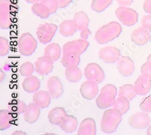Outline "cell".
I'll return each instance as SVG.
<instances>
[{
	"mask_svg": "<svg viewBox=\"0 0 151 135\" xmlns=\"http://www.w3.org/2000/svg\"><path fill=\"white\" fill-rule=\"evenodd\" d=\"M122 32V27L117 21L109 22L100 28L95 34V40L99 44H105L117 38Z\"/></svg>",
	"mask_w": 151,
	"mask_h": 135,
	"instance_id": "cell-1",
	"label": "cell"
},
{
	"mask_svg": "<svg viewBox=\"0 0 151 135\" xmlns=\"http://www.w3.org/2000/svg\"><path fill=\"white\" fill-rule=\"evenodd\" d=\"M122 121V114L119 110L114 108H108L103 114L100 122V129L103 132L107 134L114 133Z\"/></svg>",
	"mask_w": 151,
	"mask_h": 135,
	"instance_id": "cell-2",
	"label": "cell"
},
{
	"mask_svg": "<svg viewBox=\"0 0 151 135\" xmlns=\"http://www.w3.org/2000/svg\"><path fill=\"white\" fill-rule=\"evenodd\" d=\"M117 92V89L114 85L111 84L105 85L96 97V103L97 107L100 109L112 107L116 102Z\"/></svg>",
	"mask_w": 151,
	"mask_h": 135,
	"instance_id": "cell-3",
	"label": "cell"
},
{
	"mask_svg": "<svg viewBox=\"0 0 151 135\" xmlns=\"http://www.w3.org/2000/svg\"><path fill=\"white\" fill-rule=\"evenodd\" d=\"M14 6L10 0H0V27L9 29L13 24L15 16Z\"/></svg>",
	"mask_w": 151,
	"mask_h": 135,
	"instance_id": "cell-4",
	"label": "cell"
},
{
	"mask_svg": "<svg viewBox=\"0 0 151 135\" xmlns=\"http://www.w3.org/2000/svg\"><path fill=\"white\" fill-rule=\"evenodd\" d=\"M18 44L20 53L26 56L33 55L37 47V40L29 32L24 33L19 38Z\"/></svg>",
	"mask_w": 151,
	"mask_h": 135,
	"instance_id": "cell-5",
	"label": "cell"
},
{
	"mask_svg": "<svg viewBox=\"0 0 151 135\" xmlns=\"http://www.w3.org/2000/svg\"><path fill=\"white\" fill-rule=\"evenodd\" d=\"M119 20L126 26H132L138 22V14L133 9L127 6H119L116 10Z\"/></svg>",
	"mask_w": 151,
	"mask_h": 135,
	"instance_id": "cell-6",
	"label": "cell"
},
{
	"mask_svg": "<svg viewBox=\"0 0 151 135\" xmlns=\"http://www.w3.org/2000/svg\"><path fill=\"white\" fill-rule=\"evenodd\" d=\"M58 30L57 25L53 23L42 24L36 30L37 40L42 44L50 43L53 40Z\"/></svg>",
	"mask_w": 151,
	"mask_h": 135,
	"instance_id": "cell-7",
	"label": "cell"
},
{
	"mask_svg": "<svg viewBox=\"0 0 151 135\" xmlns=\"http://www.w3.org/2000/svg\"><path fill=\"white\" fill-rule=\"evenodd\" d=\"M84 74L87 80L101 84L105 79V71L98 64L91 63L87 64L84 70Z\"/></svg>",
	"mask_w": 151,
	"mask_h": 135,
	"instance_id": "cell-8",
	"label": "cell"
},
{
	"mask_svg": "<svg viewBox=\"0 0 151 135\" xmlns=\"http://www.w3.org/2000/svg\"><path fill=\"white\" fill-rule=\"evenodd\" d=\"M121 53L119 49L114 46H106L99 52V57L100 60L106 64H114L120 58Z\"/></svg>",
	"mask_w": 151,
	"mask_h": 135,
	"instance_id": "cell-9",
	"label": "cell"
},
{
	"mask_svg": "<svg viewBox=\"0 0 151 135\" xmlns=\"http://www.w3.org/2000/svg\"><path fill=\"white\" fill-rule=\"evenodd\" d=\"M53 63L54 61L48 56H40L35 63V71L41 75H48L53 71Z\"/></svg>",
	"mask_w": 151,
	"mask_h": 135,
	"instance_id": "cell-10",
	"label": "cell"
},
{
	"mask_svg": "<svg viewBox=\"0 0 151 135\" xmlns=\"http://www.w3.org/2000/svg\"><path fill=\"white\" fill-rule=\"evenodd\" d=\"M90 46V43L86 40L79 39L65 43L62 47L63 53L74 52L79 55L83 54Z\"/></svg>",
	"mask_w": 151,
	"mask_h": 135,
	"instance_id": "cell-11",
	"label": "cell"
},
{
	"mask_svg": "<svg viewBox=\"0 0 151 135\" xmlns=\"http://www.w3.org/2000/svg\"><path fill=\"white\" fill-rule=\"evenodd\" d=\"M150 123V119L147 112H137L132 115L129 119V124L136 129H143L147 127Z\"/></svg>",
	"mask_w": 151,
	"mask_h": 135,
	"instance_id": "cell-12",
	"label": "cell"
},
{
	"mask_svg": "<svg viewBox=\"0 0 151 135\" xmlns=\"http://www.w3.org/2000/svg\"><path fill=\"white\" fill-rule=\"evenodd\" d=\"M80 92L85 99L92 100L97 96L99 92L98 84L93 81L87 80L81 85Z\"/></svg>",
	"mask_w": 151,
	"mask_h": 135,
	"instance_id": "cell-13",
	"label": "cell"
},
{
	"mask_svg": "<svg viewBox=\"0 0 151 135\" xmlns=\"http://www.w3.org/2000/svg\"><path fill=\"white\" fill-rule=\"evenodd\" d=\"M117 69L120 74L124 77L132 75L135 70L133 60L127 56H121L117 63Z\"/></svg>",
	"mask_w": 151,
	"mask_h": 135,
	"instance_id": "cell-14",
	"label": "cell"
},
{
	"mask_svg": "<svg viewBox=\"0 0 151 135\" xmlns=\"http://www.w3.org/2000/svg\"><path fill=\"white\" fill-rule=\"evenodd\" d=\"M134 87L137 95L142 96L147 95L151 89V78L141 74L135 81Z\"/></svg>",
	"mask_w": 151,
	"mask_h": 135,
	"instance_id": "cell-15",
	"label": "cell"
},
{
	"mask_svg": "<svg viewBox=\"0 0 151 135\" xmlns=\"http://www.w3.org/2000/svg\"><path fill=\"white\" fill-rule=\"evenodd\" d=\"M47 89L52 98L58 99L64 93V87L60 79L58 77H52L47 81Z\"/></svg>",
	"mask_w": 151,
	"mask_h": 135,
	"instance_id": "cell-16",
	"label": "cell"
},
{
	"mask_svg": "<svg viewBox=\"0 0 151 135\" xmlns=\"http://www.w3.org/2000/svg\"><path fill=\"white\" fill-rule=\"evenodd\" d=\"M33 102L40 108L43 109L49 107L52 102V96L48 91L37 90L33 96Z\"/></svg>",
	"mask_w": 151,
	"mask_h": 135,
	"instance_id": "cell-17",
	"label": "cell"
},
{
	"mask_svg": "<svg viewBox=\"0 0 151 135\" xmlns=\"http://www.w3.org/2000/svg\"><path fill=\"white\" fill-rule=\"evenodd\" d=\"M131 40L137 45H144L149 41V31L143 26L138 27L132 32Z\"/></svg>",
	"mask_w": 151,
	"mask_h": 135,
	"instance_id": "cell-18",
	"label": "cell"
},
{
	"mask_svg": "<svg viewBox=\"0 0 151 135\" xmlns=\"http://www.w3.org/2000/svg\"><path fill=\"white\" fill-rule=\"evenodd\" d=\"M97 129L96 121L91 118H86L82 121L78 129V135H95Z\"/></svg>",
	"mask_w": 151,
	"mask_h": 135,
	"instance_id": "cell-19",
	"label": "cell"
},
{
	"mask_svg": "<svg viewBox=\"0 0 151 135\" xmlns=\"http://www.w3.org/2000/svg\"><path fill=\"white\" fill-rule=\"evenodd\" d=\"M40 114L41 108L33 103L27 105L26 110L24 113V119L28 123L33 124L39 119Z\"/></svg>",
	"mask_w": 151,
	"mask_h": 135,
	"instance_id": "cell-20",
	"label": "cell"
},
{
	"mask_svg": "<svg viewBox=\"0 0 151 135\" xmlns=\"http://www.w3.org/2000/svg\"><path fill=\"white\" fill-rule=\"evenodd\" d=\"M59 126L64 132L71 133L77 130L78 121L74 116L67 114Z\"/></svg>",
	"mask_w": 151,
	"mask_h": 135,
	"instance_id": "cell-21",
	"label": "cell"
},
{
	"mask_svg": "<svg viewBox=\"0 0 151 135\" xmlns=\"http://www.w3.org/2000/svg\"><path fill=\"white\" fill-rule=\"evenodd\" d=\"M22 85L25 92L29 93H33L40 89L41 81L36 77L31 75L24 79Z\"/></svg>",
	"mask_w": 151,
	"mask_h": 135,
	"instance_id": "cell-22",
	"label": "cell"
},
{
	"mask_svg": "<svg viewBox=\"0 0 151 135\" xmlns=\"http://www.w3.org/2000/svg\"><path fill=\"white\" fill-rule=\"evenodd\" d=\"M66 115V110L64 108L56 107L49 112L48 115V121L52 124L59 126Z\"/></svg>",
	"mask_w": 151,
	"mask_h": 135,
	"instance_id": "cell-23",
	"label": "cell"
},
{
	"mask_svg": "<svg viewBox=\"0 0 151 135\" xmlns=\"http://www.w3.org/2000/svg\"><path fill=\"white\" fill-rule=\"evenodd\" d=\"M78 30L76 24L74 19H66L63 21L59 25V32L65 37L73 36Z\"/></svg>",
	"mask_w": 151,
	"mask_h": 135,
	"instance_id": "cell-24",
	"label": "cell"
},
{
	"mask_svg": "<svg viewBox=\"0 0 151 135\" xmlns=\"http://www.w3.org/2000/svg\"><path fill=\"white\" fill-rule=\"evenodd\" d=\"M60 62L65 68L71 66H78L81 63V57L79 54L74 52L63 53Z\"/></svg>",
	"mask_w": 151,
	"mask_h": 135,
	"instance_id": "cell-25",
	"label": "cell"
},
{
	"mask_svg": "<svg viewBox=\"0 0 151 135\" xmlns=\"http://www.w3.org/2000/svg\"><path fill=\"white\" fill-rule=\"evenodd\" d=\"M13 121V113L9 109L0 110V130L4 131L9 129Z\"/></svg>",
	"mask_w": 151,
	"mask_h": 135,
	"instance_id": "cell-26",
	"label": "cell"
},
{
	"mask_svg": "<svg viewBox=\"0 0 151 135\" xmlns=\"http://www.w3.org/2000/svg\"><path fill=\"white\" fill-rule=\"evenodd\" d=\"M61 53V47L58 43H48L44 48V55L50 57L54 61H57L60 58Z\"/></svg>",
	"mask_w": 151,
	"mask_h": 135,
	"instance_id": "cell-27",
	"label": "cell"
},
{
	"mask_svg": "<svg viewBox=\"0 0 151 135\" xmlns=\"http://www.w3.org/2000/svg\"><path fill=\"white\" fill-rule=\"evenodd\" d=\"M73 19L76 24L78 30L81 31L85 29L88 28L90 19L84 12L81 11L76 13L74 15Z\"/></svg>",
	"mask_w": 151,
	"mask_h": 135,
	"instance_id": "cell-28",
	"label": "cell"
},
{
	"mask_svg": "<svg viewBox=\"0 0 151 135\" xmlns=\"http://www.w3.org/2000/svg\"><path fill=\"white\" fill-rule=\"evenodd\" d=\"M65 75L67 80L73 83L79 82L82 77V73L78 66H71L67 67L65 71Z\"/></svg>",
	"mask_w": 151,
	"mask_h": 135,
	"instance_id": "cell-29",
	"label": "cell"
},
{
	"mask_svg": "<svg viewBox=\"0 0 151 135\" xmlns=\"http://www.w3.org/2000/svg\"><path fill=\"white\" fill-rule=\"evenodd\" d=\"M7 107L8 109L12 113L20 115L25 112L27 105L21 100H13L9 102Z\"/></svg>",
	"mask_w": 151,
	"mask_h": 135,
	"instance_id": "cell-30",
	"label": "cell"
},
{
	"mask_svg": "<svg viewBox=\"0 0 151 135\" xmlns=\"http://www.w3.org/2000/svg\"><path fill=\"white\" fill-rule=\"evenodd\" d=\"M31 9L33 14L41 19H47L51 15L50 10L41 2L33 4Z\"/></svg>",
	"mask_w": 151,
	"mask_h": 135,
	"instance_id": "cell-31",
	"label": "cell"
},
{
	"mask_svg": "<svg viewBox=\"0 0 151 135\" xmlns=\"http://www.w3.org/2000/svg\"><path fill=\"white\" fill-rule=\"evenodd\" d=\"M137 93L135 92L134 87L132 84H127L119 87L118 96L127 97L130 101L136 97Z\"/></svg>",
	"mask_w": 151,
	"mask_h": 135,
	"instance_id": "cell-32",
	"label": "cell"
},
{
	"mask_svg": "<svg viewBox=\"0 0 151 135\" xmlns=\"http://www.w3.org/2000/svg\"><path fill=\"white\" fill-rule=\"evenodd\" d=\"M129 101H130L128 99L124 96H118L112 107L113 108L119 110L122 115H124L129 110Z\"/></svg>",
	"mask_w": 151,
	"mask_h": 135,
	"instance_id": "cell-33",
	"label": "cell"
},
{
	"mask_svg": "<svg viewBox=\"0 0 151 135\" xmlns=\"http://www.w3.org/2000/svg\"><path fill=\"white\" fill-rule=\"evenodd\" d=\"M112 2L113 0H93L91 7L93 10L100 13L109 7Z\"/></svg>",
	"mask_w": 151,
	"mask_h": 135,
	"instance_id": "cell-34",
	"label": "cell"
},
{
	"mask_svg": "<svg viewBox=\"0 0 151 135\" xmlns=\"http://www.w3.org/2000/svg\"><path fill=\"white\" fill-rule=\"evenodd\" d=\"M35 70V68L34 65L30 61H27V62L24 63L19 68L20 74L22 77H25L31 76Z\"/></svg>",
	"mask_w": 151,
	"mask_h": 135,
	"instance_id": "cell-35",
	"label": "cell"
},
{
	"mask_svg": "<svg viewBox=\"0 0 151 135\" xmlns=\"http://www.w3.org/2000/svg\"><path fill=\"white\" fill-rule=\"evenodd\" d=\"M40 2L50 10L51 14H55L59 8L58 0H41Z\"/></svg>",
	"mask_w": 151,
	"mask_h": 135,
	"instance_id": "cell-36",
	"label": "cell"
},
{
	"mask_svg": "<svg viewBox=\"0 0 151 135\" xmlns=\"http://www.w3.org/2000/svg\"><path fill=\"white\" fill-rule=\"evenodd\" d=\"M10 51V43L8 40L4 37H0V56L7 55Z\"/></svg>",
	"mask_w": 151,
	"mask_h": 135,
	"instance_id": "cell-37",
	"label": "cell"
},
{
	"mask_svg": "<svg viewBox=\"0 0 151 135\" xmlns=\"http://www.w3.org/2000/svg\"><path fill=\"white\" fill-rule=\"evenodd\" d=\"M140 107L143 111L151 113V94L142 99L140 104Z\"/></svg>",
	"mask_w": 151,
	"mask_h": 135,
	"instance_id": "cell-38",
	"label": "cell"
},
{
	"mask_svg": "<svg viewBox=\"0 0 151 135\" xmlns=\"http://www.w3.org/2000/svg\"><path fill=\"white\" fill-rule=\"evenodd\" d=\"M141 73L142 75L151 78V61H147L141 67Z\"/></svg>",
	"mask_w": 151,
	"mask_h": 135,
	"instance_id": "cell-39",
	"label": "cell"
},
{
	"mask_svg": "<svg viewBox=\"0 0 151 135\" xmlns=\"http://www.w3.org/2000/svg\"><path fill=\"white\" fill-rule=\"evenodd\" d=\"M142 26L149 31L151 30V14L145 15L142 20Z\"/></svg>",
	"mask_w": 151,
	"mask_h": 135,
	"instance_id": "cell-40",
	"label": "cell"
},
{
	"mask_svg": "<svg viewBox=\"0 0 151 135\" xmlns=\"http://www.w3.org/2000/svg\"><path fill=\"white\" fill-rule=\"evenodd\" d=\"M91 35V32L88 28L85 29L81 31V38L83 40H87Z\"/></svg>",
	"mask_w": 151,
	"mask_h": 135,
	"instance_id": "cell-41",
	"label": "cell"
},
{
	"mask_svg": "<svg viewBox=\"0 0 151 135\" xmlns=\"http://www.w3.org/2000/svg\"><path fill=\"white\" fill-rule=\"evenodd\" d=\"M143 9L146 13L151 14V0H145L143 3Z\"/></svg>",
	"mask_w": 151,
	"mask_h": 135,
	"instance_id": "cell-42",
	"label": "cell"
},
{
	"mask_svg": "<svg viewBox=\"0 0 151 135\" xmlns=\"http://www.w3.org/2000/svg\"><path fill=\"white\" fill-rule=\"evenodd\" d=\"M73 0H58L59 8H65L68 6Z\"/></svg>",
	"mask_w": 151,
	"mask_h": 135,
	"instance_id": "cell-43",
	"label": "cell"
},
{
	"mask_svg": "<svg viewBox=\"0 0 151 135\" xmlns=\"http://www.w3.org/2000/svg\"><path fill=\"white\" fill-rule=\"evenodd\" d=\"M117 2L120 6H129L133 3L134 0H117Z\"/></svg>",
	"mask_w": 151,
	"mask_h": 135,
	"instance_id": "cell-44",
	"label": "cell"
},
{
	"mask_svg": "<svg viewBox=\"0 0 151 135\" xmlns=\"http://www.w3.org/2000/svg\"><path fill=\"white\" fill-rule=\"evenodd\" d=\"M25 1L29 4H35L36 3H39L41 0H25Z\"/></svg>",
	"mask_w": 151,
	"mask_h": 135,
	"instance_id": "cell-45",
	"label": "cell"
},
{
	"mask_svg": "<svg viewBox=\"0 0 151 135\" xmlns=\"http://www.w3.org/2000/svg\"><path fill=\"white\" fill-rule=\"evenodd\" d=\"M12 134H13V135H15V134H26V133H24L22 131H15L14 133H12Z\"/></svg>",
	"mask_w": 151,
	"mask_h": 135,
	"instance_id": "cell-46",
	"label": "cell"
},
{
	"mask_svg": "<svg viewBox=\"0 0 151 135\" xmlns=\"http://www.w3.org/2000/svg\"><path fill=\"white\" fill-rule=\"evenodd\" d=\"M147 134L151 135V125L148 126V128L147 129Z\"/></svg>",
	"mask_w": 151,
	"mask_h": 135,
	"instance_id": "cell-47",
	"label": "cell"
},
{
	"mask_svg": "<svg viewBox=\"0 0 151 135\" xmlns=\"http://www.w3.org/2000/svg\"><path fill=\"white\" fill-rule=\"evenodd\" d=\"M147 61H151V54H150V55L148 56V57H147Z\"/></svg>",
	"mask_w": 151,
	"mask_h": 135,
	"instance_id": "cell-48",
	"label": "cell"
},
{
	"mask_svg": "<svg viewBox=\"0 0 151 135\" xmlns=\"http://www.w3.org/2000/svg\"><path fill=\"white\" fill-rule=\"evenodd\" d=\"M149 41L151 42V30H149Z\"/></svg>",
	"mask_w": 151,
	"mask_h": 135,
	"instance_id": "cell-49",
	"label": "cell"
}]
</instances>
